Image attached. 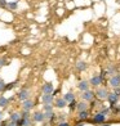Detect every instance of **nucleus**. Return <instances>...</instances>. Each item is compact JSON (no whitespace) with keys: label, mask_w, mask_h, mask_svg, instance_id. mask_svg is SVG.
Listing matches in <instances>:
<instances>
[{"label":"nucleus","mask_w":120,"mask_h":126,"mask_svg":"<svg viewBox=\"0 0 120 126\" xmlns=\"http://www.w3.org/2000/svg\"><path fill=\"white\" fill-rule=\"evenodd\" d=\"M16 81H13V82H10V84H7V85H5V89L4 90H10V89H13L14 86H16Z\"/></svg>","instance_id":"nucleus-26"},{"label":"nucleus","mask_w":120,"mask_h":126,"mask_svg":"<svg viewBox=\"0 0 120 126\" xmlns=\"http://www.w3.org/2000/svg\"><path fill=\"white\" fill-rule=\"evenodd\" d=\"M17 7H18V1L8 3V8H9V9H17Z\"/></svg>","instance_id":"nucleus-24"},{"label":"nucleus","mask_w":120,"mask_h":126,"mask_svg":"<svg viewBox=\"0 0 120 126\" xmlns=\"http://www.w3.org/2000/svg\"><path fill=\"white\" fill-rule=\"evenodd\" d=\"M108 84H110L111 88H120V73H115L114 76L110 77V80H108Z\"/></svg>","instance_id":"nucleus-3"},{"label":"nucleus","mask_w":120,"mask_h":126,"mask_svg":"<svg viewBox=\"0 0 120 126\" xmlns=\"http://www.w3.org/2000/svg\"><path fill=\"white\" fill-rule=\"evenodd\" d=\"M63 98H65V100H66L67 103H70V102H72V100H75V94H74L72 91H68V93H66V94L63 95Z\"/></svg>","instance_id":"nucleus-17"},{"label":"nucleus","mask_w":120,"mask_h":126,"mask_svg":"<svg viewBox=\"0 0 120 126\" xmlns=\"http://www.w3.org/2000/svg\"><path fill=\"white\" fill-rule=\"evenodd\" d=\"M96 96V93L93 90H87V91H83L81 93V100L85 102H92Z\"/></svg>","instance_id":"nucleus-5"},{"label":"nucleus","mask_w":120,"mask_h":126,"mask_svg":"<svg viewBox=\"0 0 120 126\" xmlns=\"http://www.w3.org/2000/svg\"><path fill=\"white\" fill-rule=\"evenodd\" d=\"M114 93H116L120 96V88H115V89H114Z\"/></svg>","instance_id":"nucleus-34"},{"label":"nucleus","mask_w":120,"mask_h":126,"mask_svg":"<svg viewBox=\"0 0 120 126\" xmlns=\"http://www.w3.org/2000/svg\"><path fill=\"white\" fill-rule=\"evenodd\" d=\"M20 120H21V113H18V112L12 113L9 117V121H13V122H17V121H20Z\"/></svg>","instance_id":"nucleus-18"},{"label":"nucleus","mask_w":120,"mask_h":126,"mask_svg":"<svg viewBox=\"0 0 120 126\" xmlns=\"http://www.w3.org/2000/svg\"><path fill=\"white\" fill-rule=\"evenodd\" d=\"M94 93H96V96H97L100 100H106V99L108 98V94H110L106 88H101V86L97 88V90L94 91Z\"/></svg>","instance_id":"nucleus-1"},{"label":"nucleus","mask_w":120,"mask_h":126,"mask_svg":"<svg viewBox=\"0 0 120 126\" xmlns=\"http://www.w3.org/2000/svg\"><path fill=\"white\" fill-rule=\"evenodd\" d=\"M30 117V111H23L21 113V118H28Z\"/></svg>","instance_id":"nucleus-27"},{"label":"nucleus","mask_w":120,"mask_h":126,"mask_svg":"<svg viewBox=\"0 0 120 126\" xmlns=\"http://www.w3.org/2000/svg\"><path fill=\"white\" fill-rule=\"evenodd\" d=\"M43 110L45 112H49V111H53V104H44Z\"/></svg>","instance_id":"nucleus-25"},{"label":"nucleus","mask_w":120,"mask_h":126,"mask_svg":"<svg viewBox=\"0 0 120 126\" xmlns=\"http://www.w3.org/2000/svg\"><path fill=\"white\" fill-rule=\"evenodd\" d=\"M76 107H78V102L76 100H72V102H70L68 103V108L72 111V110H76Z\"/></svg>","instance_id":"nucleus-22"},{"label":"nucleus","mask_w":120,"mask_h":126,"mask_svg":"<svg viewBox=\"0 0 120 126\" xmlns=\"http://www.w3.org/2000/svg\"><path fill=\"white\" fill-rule=\"evenodd\" d=\"M44 114H45V120H53V118H56V113H54L53 111L45 112Z\"/></svg>","instance_id":"nucleus-20"},{"label":"nucleus","mask_w":120,"mask_h":126,"mask_svg":"<svg viewBox=\"0 0 120 126\" xmlns=\"http://www.w3.org/2000/svg\"><path fill=\"white\" fill-rule=\"evenodd\" d=\"M87 68H88V64H87L85 62L80 61V62H78V63H76V70H78V71L81 72V71H85Z\"/></svg>","instance_id":"nucleus-16"},{"label":"nucleus","mask_w":120,"mask_h":126,"mask_svg":"<svg viewBox=\"0 0 120 126\" xmlns=\"http://www.w3.org/2000/svg\"><path fill=\"white\" fill-rule=\"evenodd\" d=\"M41 91L44 94H53L54 91V86L52 82H45L43 86H41Z\"/></svg>","instance_id":"nucleus-8"},{"label":"nucleus","mask_w":120,"mask_h":126,"mask_svg":"<svg viewBox=\"0 0 120 126\" xmlns=\"http://www.w3.org/2000/svg\"><path fill=\"white\" fill-rule=\"evenodd\" d=\"M88 108H89L88 102L81 100V102H79V103H78V107H76V110H78V112H81V111H88Z\"/></svg>","instance_id":"nucleus-13"},{"label":"nucleus","mask_w":120,"mask_h":126,"mask_svg":"<svg viewBox=\"0 0 120 126\" xmlns=\"http://www.w3.org/2000/svg\"><path fill=\"white\" fill-rule=\"evenodd\" d=\"M58 126H70V124L66 122V121H62V122H60V124H58Z\"/></svg>","instance_id":"nucleus-32"},{"label":"nucleus","mask_w":120,"mask_h":126,"mask_svg":"<svg viewBox=\"0 0 120 126\" xmlns=\"http://www.w3.org/2000/svg\"><path fill=\"white\" fill-rule=\"evenodd\" d=\"M32 118H34V121H36V122H43L45 120V114L38 111V112H35L32 114Z\"/></svg>","instance_id":"nucleus-14"},{"label":"nucleus","mask_w":120,"mask_h":126,"mask_svg":"<svg viewBox=\"0 0 120 126\" xmlns=\"http://www.w3.org/2000/svg\"><path fill=\"white\" fill-rule=\"evenodd\" d=\"M7 64H9L7 59H4V58H0V67H3V66H7Z\"/></svg>","instance_id":"nucleus-28"},{"label":"nucleus","mask_w":120,"mask_h":126,"mask_svg":"<svg viewBox=\"0 0 120 126\" xmlns=\"http://www.w3.org/2000/svg\"><path fill=\"white\" fill-rule=\"evenodd\" d=\"M9 103V99L5 96H0V107H7V104Z\"/></svg>","instance_id":"nucleus-21"},{"label":"nucleus","mask_w":120,"mask_h":126,"mask_svg":"<svg viewBox=\"0 0 120 126\" xmlns=\"http://www.w3.org/2000/svg\"><path fill=\"white\" fill-rule=\"evenodd\" d=\"M34 102L30 100V99H27L25 102H22V110L23 111H31V108H34Z\"/></svg>","instance_id":"nucleus-12"},{"label":"nucleus","mask_w":120,"mask_h":126,"mask_svg":"<svg viewBox=\"0 0 120 126\" xmlns=\"http://www.w3.org/2000/svg\"><path fill=\"white\" fill-rule=\"evenodd\" d=\"M8 7V3L5 0H0V8H7Z\"/></svg>","instance_id":"nucleus-29"},{"label":"nucleus","mask_w":120,"mask_h":126,"mask_svg":"<svg viewBox=\"0 0 120 126\" xmlns=\"http://www.w3.org/2000/svg\"><path fill=\"white\" fill-rule=\"evenodd\" d=\"M89 86H90V84H89V81H87V80H81V81H79V84H78V89L81 91V93L89 90Z\"/></svg>","instance_id":"nucleus-9"},{"label":"nucleus","mask_w":120,"mask_h":126,"mask_svg":"<svg viewBox=\"0 0 120 126\" xmlns=\"http://www.w3.org/2000/svg\"><path fill=\"white\" fill-rule=\"evenodd\" d=\"M105 121H106V114L103 112H97L92 118L93 124H103Z\"/></svg>","instance_id":"nucleus-4"},{"label":"nucleus","mask_w":120,"mask_h":126,"mask_svg":"<svg viewBox=\"0 0 120 126\" xmlns=\"http://www.w3.org/2000/svg\"><path fill=\"white\" fill-rule=\"evenodd\" d=\"M5 85H7V84H5V82L3 81V80H0V91L5 89Z\"/></svg>","instance_id":"nucleus-31"},{"label":"nucleus","mask_w":120,"mask_h":126,"mask_svg":"<svg viewBox=\"0 0 120 126\" xmlns=\"http://www.w3.org/2000/svg\"><path fill=\"white\" fill-rule=\"evenodd\" d=\"M119 98H120V96H119L116 93H114V91L108 94V98H107V100L110 102V107L116 106V104H118V102H119Z\"/></svg>","instance_id":"nucleus-7"},{"label":"nucleus","mask_w":120,"mask_h":126,"mask_svg":"<svg viewBox=\"0 0 120 126\" xmlns=\"http://www.w3.org/2000/svg\"><path fill=\"white\" fill-rule=\"evenodd\" d=\"M88 117H89V112L88 111H81V112H79L78 113V120L79 121H87L88 120Z\"/></svg>","instance_id":"nucleus-15"},{"label":"nucleus","mask_w":120,"mask_h":126,"mask_svg":"<svg viewBox=\"0 0 120 126\" xmlns=\"http://www.w3.org/2000/svg\"><path fill=\"white\" fill-rule=\"evenodd\" d=\"M65 118H66V113H62V114H60V116H58V120H60V122L65 121Z\"/></svg>","instance_id":"nucleus-30"},{"label":"nucleus","mask_w":120,"mask_h":126,"mask_svg":"<svg viewBox=\"0 0 120 126\" xmlns=\"http://www.w3.org/2000/svg\"><path fill=\"white\" fill-rule=\"evenodd\" d=\"M22 126H31V120L28 118H22Z\"/></svg>","instance_id":"nucleus-23"},{"label":"nucleus","mask_w":120,"mask_h":126,"mask_svg":"<svg viewBox=\"0 0 120 126\" xmlns=\"http://www.w3.org/2000/svg\"><path fill=\"white\" fill-rule=\"evenodd\" d=\"M58 93H60V90L57 89V90H54V91H53V95H57V94H58Z\"/></svg>","instance_id":"nucleus-36"},{"label":"nucleus","mask_w":120,"mask_h":126,"mask_svg":"<svg viewBox=\"0 0 120 126\" xmlns=\"http://www.w3.org/2000/svg\"><path fill=\"white\" fill-rule=\"evenodd\" d=\"M106 72H107V75H110V76H114V75H115V73H118L116 72V67L115 66H108L107 68H106Z\"/></svg>","instance_id":"nucleus-19"},{"label":"nucleus","mask_w":120,"mask_h":126,"mask_svg":"<svg viewBox=\"0 0 120 126\" xmlns=\"http://www.w3.org/2000/svg\"><path fill=\"white\" fill-rule=\"evenodd\" d=\"M3 118H4V113L0 112V121H3Z\"/></svg>","instance_id":"nucleus-35"},{"label":"nucleus","mask_w":120,"mask_h":126,"mask_svg":"<svg viewBox=\"0 0 120 126\" xmlns=\"http://www.w3.org/2000/svg\"><path fill=\"white\" fill-rule=\"evenodd\" d=\"M54 106H56L57 108H60V110H62V108L67 107L68 104H67V102L65 100V98H57V99L54 100Z\"/></svg>","instance_id":"nucleus-11"},{"label":"nucleus","mask_w":120,"mask_h":126,"mask_svg":"<svg viewBox=\"0 0 120 126\" xmlns=\"http://www.w3.org/2000/svg\"><path fill=\"white\" fill-rule=\"evenodd\" d=\"M17 98H18L21 102H25V100H27V99H30V90L21 89L18 93H17Z\"/></svg>","instance_id":"nucleus-6"},{"label":"nucleus","mask_w":120,"mask_h":126,"mask_svg":"<svg viewBox=\"0 0 120 126\" xmlns=\"http://www.w3.org/2000/svg\"><path fill=\"white\" fill-rule=\"evenodd\" d=\"M7 126H17V122H13V121H9L7 124Z\"/></svg>","instance_id":"nucleus-33"},{"label":"nucleus","mask_w":120,"mask_h":126,"mask_svg":"<svg viewBox=\"0 0 120 126\" xmlns=\"http://www.w3.org/2000/svg\"><path fill=\"white\" fill-rule=\"evenodd\" d=\"M41 102L44 104H52L54 102V95L53 94H44L41 96Z\"/></svg>","instance_id":"nucleus-10"},{"label":"nucleus","mask_w":120,"mask_h":126,"mask_svg":"<svg viewBox=\"0 0 120 126\" xmlns=\"http://www.w3.org/2000/svg\"><path fill=\"white\" fill-rule=\"evenodd\" d=\"M103 81H105V79L102 77L101 75H94V76L90 77V80H89V84L92 85V86H94V88H100L101 85L103 84Z\"/></svg>","instance_id":"nucleus-2"},{"label":"nucleus","mask_w":120,"mask_h":126,"mask_svg":"<svg viewBox=\"0 0 120 126\" xmlns=\"http://www.w3.org/2000/svg\"><path fill=\"white\" fill-rule=\"evenodd\" d=\"M119 114H120V113H119Z\"/></svg>","instance_id":"nucleus-37"}]
</instances>
